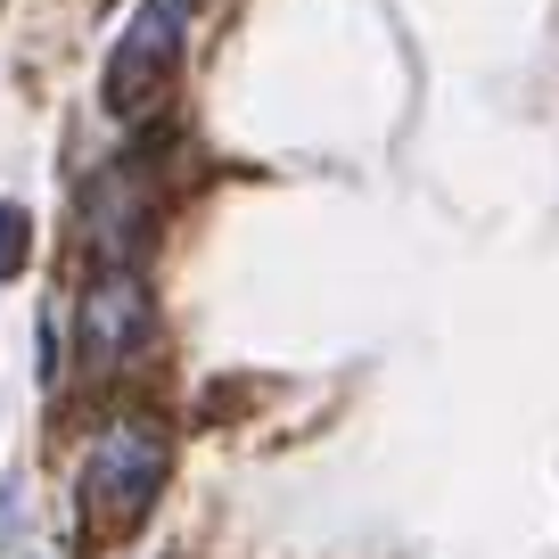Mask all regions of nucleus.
I'll use <instances>...</instances> for the list:
<instances>
[{
    "label": "nucleus",
    "instance_id": "obj_1",
    "mask_svg": "<svg viewBox=\"0 0 559 559\" xmlns=\"http://www.w3.org/2000/svg\"><path fill=\"white\" fill-rule=\"evenodd\" d=\"M157 486H165V428H148V419H107L99 437H91V453H83V510L132 526L140 510L157 502Z\"/></svg>",
    "mask_w": 559,
    "mask_h": 559
},
{
    "label": "nucleus",
    "instance_id": "obj_2",
    "mask_svg": "<svg viewBox=\"0 0 559 559\" xmlns=\"http://www.w3.org/2000/svg\"><path fill=\"white\" fill-rule=\"evenodd\" d=\"M148 337H157V297H148V280H140L132 263H107V272L83 288V362L116 370V362H132Z\"/></svg>",
    "mask_w": 559,
    "mask_h": 559
},
{
    "label": "nucleus",
    "instance_id": "obj_3",
    "mask_svg": "<svg viewBox=\"0 0 559 559\" xmlns=\"http://www.w3.org/2000/svg\"><path fill=\"white\" fill-rule=\"evenodd\" d=\"M174 50H181V0H148V9L123 25V41L107 50V83H99L107 116H140V107L157 99Z\"/></svg>",
    "mask_w": 559,
    "mask_h": 559
},
{
    "label": "nucleus",
    "instance_id": "obj_4",
    "mask_svg": "<svg viewBox=\"0 0 559 559\" xmlns=\"http://www.w3.org/2000/svg\"><path fill=\"white\" fill-rule=\"evenodd\" d=\"M25 255H34V214L17 198H0V288L25 272Z\"/></svg>",
    "mask_w": 559,
    "mask_h": 559
}]
</instances>
